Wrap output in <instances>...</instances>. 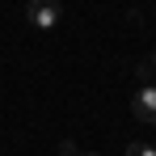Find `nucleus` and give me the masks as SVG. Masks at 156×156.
Returning a JSON list of instances; mask_svg holds the SVG:
<instances>
[{
  "label": "nucleus",
  "instance_id": "nucleus-1",
  "mask_svg": "<svg viewBox=\"0 0 156 156\" xmlns=\"http://www.w3.org/2000/svg\"><path fill=\"white\" fill-rule=\"evenodd\" d=\"M59 17H63V9H59L55 0H30V4H26V21L34 30H42V34L59 26Z\"/></svg>",
  "mask_w": 156,
  "mask_h": 156
},
{
  "label": "nucleus",
  "instance_id": "nucleus-4",
  "mask_svg": "<svg viewBox=\"0 0 156 156\" xmlns=\"http://www.w3.org/2000/svg\"><path fill=\"white\" fill-rule=\"evenodd\" d=\"M59 152H63V156H80V152H76V144H72V139H63V144H59Z\"/></svg>",
  "mask_w": 156,
  "mask_h": 156
},
{
  "label": "nucleus",
  "instance_id": "nucleus-6",
  "mask_svg": "<svg viewBox=\"0 0 156 156\" xmlns=\"http://www.w3.org/2000/svg\"><path fill=\"white\" fill-rule=\"evenodd\" d=\"M80 156H97V152H80Z\"/></svg>",
  "mask_w": 156,
  "mask_h": 156
},
{
  "label": "nucleus",
  "instance_id": "nucleus-3",
  "mask_svg": "<svg viewBox=\"0 0 156 156\" xmlns=\"http://www.w3.org/2000/svg\"><path fill=\"white\" fill-rule=\"evenodd\" d=\"M127 156H156L152 144H127Z\"/></svg>",
  "mask_w": 156,
  "mask_h": 156
},
{
  "label": "nucleus",
  "instance_id": "nucleus-5",
  "mask_svg": "<svg viewBox=\"0 0 156 156\" xmlns=\"http://www.w3.org/2000/svg\"><path fill=\"white\" fill-rule=\"evenodd\" d=\"M148 63H152V68H156V51H152V59H148Z\"/></svg>",
  "mask_w": 156,
  "mask_h": 156
},
{
  "label": "nucleus",
  "instance_id": "nucleus-2",
  "mask_svg": "<svg viewBox=\"0 0 156 156\" xmlns=\"http://www.w3.org/2000/svg\"><path fill=\"white\" fill-rule=\"evenodd\" d=\"M131 114L139 122H156V84H139V93L131 97Z\"/></svg>",
  "mask_w": 156,
  "mask_h": 156
}]
</instances>
